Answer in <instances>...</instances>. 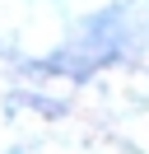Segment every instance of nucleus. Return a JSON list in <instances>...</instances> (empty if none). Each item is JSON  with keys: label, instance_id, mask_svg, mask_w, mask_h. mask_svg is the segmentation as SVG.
Returning a JSON list of instances; mask_svg holds the SVG:
<instances>
[{"label": "nucleus", "instance_id": "nucleus-1", "mask_svg": "<svg viewBox=\"0 0 149 154\" xmlns=\"http://www.w3.org/2000/svg\"><path fill=\"white\" fill-rule=\"evenodd\" d=\"M9 103H14V107H19V103H28V107H37V112H47V117H61V112H65L56 98H42V94H14Z\"/></svg>", "mask_w": 149, "mask_h": 154}]
</instances>
